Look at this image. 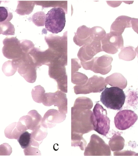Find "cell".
Instances as JSON below:
<instances>
[{
  "label": "cell",
  "instance_id": "6da1fadb",
  "mask_svg": "<svg viewBox=\"0 0 138 156\" xmlns=\"http://www.w3.org/2000/svg\"><path fill=\"white\" fill-rule=\"evenodd\" d=\"M93 103L86 97L77 98L72 108V147H80L84 151L86 142L83 135L94 130L93 112L91 109Z\"/></svg>",
  "mask_w": 138,
  "mask_h": 156
},
{
  "label": "cell",
  "instance_id": "7a4b0ae2",
  "mask_svg": "<svg viewBox=\"0 0 138 156\" xmlns=\"http://www.w3.org/2000/svg\"><path fill=\"white\" fill-rule=\"evenodd\" d=\"M45 93L43 87L41 86H36L32 91L33 99L36 102L42 103L45 106L54 105L58 107L60 112L67 113V99L65 93L61 91H57L55 93Z\"/></svg>",
  "mask_w": 138,
  "mask_h": 156
},
{
  "label": "cell",
  "instance_id": "3957f363",
  "mask_svg": "<svg viewBox=\"0 0 138 156\" xmlns=\"http://www.w3.org/2000/svg\"><path fill=\"white\" fill-rule=\"evenodd\" d=\"M100 98L101 103L107 108L120 110L124 105L126 97L123 89L113 87L105 88Z\"/></svg>",
  "mask_w": 138,
  "mask_h": 156
},
{
  "label": "cell",
  "instance_id": "277c9868",
  "mask_svg": "<svg viewBox=\"0 0 138 156\" xmlns=\"http://www.w3.org/2000/svg\"><path fill=\"white\" fill-rule=\"evenodd\" d=\"M66 11L61 7H54L46 15L45 26L46 30L53 34L61 32L65 27Z\"/></svg>",
  "mask_w": 138,
  "mask_h": 156
},
{
  "label": "cell",
  "instance_id": "5b68a950",
  "mask_svg": "<svg viewBox=\"0 0 138 156\" xmlns=\"http://www.w3.org/2000/svg\"><path fill=\"white\" fill-rule=\"evenodd\" d=\"M67 65V61L56 59L48 66L50 78L57 82L58 89L66 93L68 92V78L65 67Z\"/></svg>",
  "mask_w": 138,
  "mask_h": 156
},
{
  "label": "cell",
  "instance_id": "8992f818",
  "mask_svg": "<svg viewBox=\"0 0 138 156\" xmlns=\"http://www.w3.org/2000/svg\"><path fill=\"white\" fill-rule=\"evenodd\" d=\"M102 51L101 41L93 40L90 44L80 48L77 55L84 69L91 70L94 63V56Z\"/></svg>",
  "mask_w": 138,
  "mask_h": 156
},
{
  "label": "cell",
  "instance_id": "52a82bcc",
  "mask_svg": "<svg viewBox=\"0 0 138 156\" xmlns=\"http://www.w3.org/2000/svg\"><path fill=\"white\" fill-rule=\"evenodd\" d=\"M106 109L99 104H96L93 110V124L94 130L102 136H106L110 129V120L107 116Z\"/></svg>",
  "mask_w": 138,
  "mask_h": 156
},
{
  "label": "cell",
  "instance_id": "ba28073f",
  "mask_svg": "<svg viewBox=\"0 0 138 156\" xmlns=\"http://www.w3.org/2000/svg\"><path fill=\"white\" fill-rule=\"evenodd\" d=\"M45 40L49 46V48L59 58L67 61V31L63 36L59 37L51 34L45 37Z\"/></svg>",
  "mask_w": 138,
  "mask_h": 156
},
{
  "label": "cell",
  "instance_id": "9c48e42d",
  "mask_svg": "<svg viewBox=\"0 0 138 156\" xmlns=\"http://www.w3.org/2000/svg\"><path fill=\"white\" fill-rule=\"evenodd\" d=\"M107 85L104 78L95 75L89 79L85 84L74 86V93L76 94L101 93L106 88Z\"/></svg>",
  "mask_w": 138,
  "mask_h": 156
},
{
  "label": "cell",
  "instance_id": "30bf717a",
  "mask_svg": "<svg viewBox=\"0 0 138 156\" xmlns=\"http://www.w3.org/2000/svg\"><path fill=\"white\" fill-rule=\"evenodd\" d=\"M110 148L97 135L91 136L89 143L85 148V156H111Z\"/></svg>",
  "mask_w": 138,
  "mask_h": 156
},
{
  "label": "cell",
  "instance_id": "8fae6325",
  "mask_svg": "<svg viewBox=\"0 0 138 156\" xmlns=\"http://www.w3.org/2000/svg\"><path fill=\"white\" fill-rule=\"evenodd\" d=\"M101 42L103 51L112 55L116 53L118 49L124 47V40L122 35L111 32L106 34Z\"/></svg>",
  "mask_w": 138,
  "mask_h": 156
},
{
  "label": "cell",
  "instance_id": "7c38bea8",
  "mask_svg": "<svg viewBox=\"0 0 138 156\" xmlns=\"http://www.w3.org/2000/svg\"><path fill=\"white\" fill-rule=\"evenodd\" d=\"M137 119V115L132 110H121L115 117V125L118 129L124 131L133 126Z\"/></svg>",
  "mask_w": 138,
  "mask_h": 156
},
{
  "label": "cell",
  "instance_id": "4fadbf2b",
  "mask_svg": "<svg viewBox=\"0 0 138 156\" xmlns=\"http://www.w3.org/2000/svg\"><path fill=\"white\" fill-rule=\"evenodd\" d=\"M113 59L112 56L104 55L101 57L94 58V63L91 71L94 73L106 75L109 73L112 69Z\"/></svg>",
  "mask_w": 138,
  "mask_h": 156
},
{
  "label": "cell",
  "instance_id": "5bb4252c",
  "mask_svg": "<svg viewBox=\"0 0 138 156\" xmlns=\"http://www.w3.org/2000/svg\"><path fill=\"white\" fill-rule=\"evenodd\" d=\"M66 116V114L62 113L56 110L51 109L45 114L41 124L45 127L51 128L55 127L56 124L64 121Z\"/></svg>",
  "mask_w": 138,
  "mask_h": 156
},
{
  "label": "cell",
  "instance_id": "9a60e30c",
  "mask_svg": "<svg viewBox=\"0 0 138 156\" xmlns=\"http://www.w3.org/2000/svg\"><path fill=\"white\" fill-rule=\"evenodd\" d=\"M42 117L36 110L30 111L26 116L22 117L19 121L28 129L34 131L37 128L42 122Z\"/></svg>",
  "mask_w": 138,
  "mask_h": 156
},
{
  "label": "cell",
  "instance_id": "2e32d148",
  "mask_svg": "<svg viewBox=\"0 0 138 156\" xmlns=\"http://www.w3.org/2000/svg\"><path fill=\"white\" fill-rule=\"evenodd\" d=\"M90 29L86 26L83 25L78 28L74 39V42L79 46H83L90 44L93 41L90 35Z\"/></svg>",
  "mask_w": 138,
  "mask_h": 156
},
{
  "label": "cell",
  "instance_id": "e0dca14e",
  "mask_svg": "<svg viewBox=\"0 0 138 156\" xmlns=\"http://www.w3.org/2000/svg\"><path fill=\"white\" fill-rule=\"evenodd\" d=\"M132 18L126 16H121L118 17L111 25V32L122 35L126 28L131 27L130 23Z\"/></svg>",
  "mask_w": 138,
  "mask_h": 156
},
{
  "label": "cell",
  "instance_id": "ac0fdd59",
  "mask_svg": "<svg viewBox=\"0 0 138 156\" xmlns=\"http://www.w3.org/2000/svg\"><path fill=\"white\" fill-rule=\"evenodd\" d=\"M28 130L26 126L21 122H15L9 125L5 130V135L7 138L18 140L19 136L24 131Z\"/></svg>",
  "mask_w": 138,
  "mask_h": 156
},
{
  "label": "cell",
  "instance_id": "d6986e66",
  "mask_svg": "<svg viewBox=\"0 0 138 156\" xmlns=\"http://www.w3.org/2000/svg\"><path fill=\"white\" fill-rule=\"evenodd\" d=\"M105 81L107 84L112 87H118L124 89L126 87L127 82L126 79L121 73H113L105 79Z\"/></svg>",
  "mask_w": 138,
  "mask_h": 156
},
{
  "label": "cell",
  "instance_id": "ffe728a7",
  "mask_svg": "<svg viewBox=\"0 0 138 156\" xmlns=\"http://www.w3.org/2000/svg\"><path fill=\"white\" fill-rule=\"evenodd\" d=\"M125 140L120 135L115 134L109 141L110 148L112 151L119 152L124 148Z\"/></svg>",
  "mask_w": 138,
  "mask_h": 156
},
{
  "label": "cell",
  "instance_id": "44dd1931",
  "mask_svg": "<svg viewBox=\"0 0 138 156\" xmlns=\"http://www.w3.org/2000/svg\"><path fill=\"white\" fill-rule=\"evenodd\" d=\"M118 55L119 59L126 61H131L134 59L136 56L135 48L131 46L121 48Z\"/></svg>",
  "mask_w": 138,
  "mask_h": 156
},
{
  "label": "cell",
  "instance_id": "7402d4cb",
  "mask_svg": "<svg viewBox=\"0 0 138 156\" xmlns=\"http://www.w3.org/2000/svg\"><path fill=\"white\" fill-rule=\"evenodd\" d=\"M35 4L39 5H41L42 8H48L49 7H63L65 11L67 12V1H35Z\"/></svg>",
  "mask_w": 138,
  "mask_h": 156
},
{
  "label": "cell",
  "instance_id": "603a6c76",
  "mask_svg": "<svg viewBox=\"0 0 138 156\" xmlns=\"http://www.w3.org/2000/svg\"><path fill=\"white\" fill-rule=\"evenodd\" d=\"M106 34L104 29L100 27H95L90 29V35L93 41H101Z\"/></svg>",
  "mask_w": 138,
  "mask_h": 156
},
{
  "label": "cell",
  "instance_id": "cb8c5ba5",
  "mask_svg": "<svg viewBox=\"0 0 138 156\" xmlns=\"http://www.w3.org/2000/svg\"><path fill=\"white\" fill-rule=\"evenodd\" d=\"M32 134L28 131H24L18 139V142L23 149L28 148L31 144Z\"/></svg>",
  "mask_w": 138,
  "mask_h": 156
},
{
  "label": "cell",
  "instance_id": "d4e9b609",
  "mask_svg": "<svg viewBox=\"0 0 138 156\" xmlns=\"http://www.w3.org/2000/svg\"><path fill=\"white\" fill-rule=\"evenodd\" d=\"M88 80V78L85 74L76 72L72 73V82L77 85L85 84Z\"/></svg>",
  "mask_w": 138,
  "mask_h": 156
},
{
  "label": "cell",
  "instance_id": "484cf974",
  "mask_svg": "<svg viewBox=\"0 0 138 156\" xmlns=\"http://www.w3.org/2000/svg\"><path fill=\"white\" fill-rule=\"evenodd\" d=\"M46 14L43 12H38L33 16V22L38 27H43L45 25Z\"/></svg>",
  "mask_w": 138,
  "mask_h": 156
},
{
  "label": "cell",
  "instance_id": "4316f807",
  "mask_svg": "<svg viewBox=\"0 0 138 156\" xmlns=\"http://www.w3.org/2000/svg\"><path fill=\"white\" fill-rule=\"evenodd\" d=\"M12 152V147L8 144L4 143L0 145V155H10Z\"/></svg>",
  "mask_w": 138,
  "mask_h": 156
},
{
  "label": "cell",
  "instance_id": "83f0119b",
  "mask_svg": "<svg viewBox=\"0 0 138 156\" xmlns=\"http://www.w3.org/2000/svg\"><path fill=\"white\" fill-rule=\"evenodd\" d=\"M81 67V66L79 59L77 58L72 59V73L78 72Z\"/></svg>",
  "mask_w": 138,
  "mask_h": 156
},
{
  "label": "cell",
  "instance_id": "f1b7e54d",
  "mask_svg": "<svg viewBox=\"0 0 138 156\" xmlns=\"http://www.w3.org/2000/svg\"><path fill=\"white\" fill-rule=\"evenodd\" d=\"M8 10L4 7H0V22L5 21L8 18Z\"/></svg>",
  "mask_w": 138,
  "mask_h": 156
},
{
  "label": "cell",
  "instance_id": "f546056e",
  "mask_svg": "<svg viewBox=\"0 0 138 156\" xmlns=\"http://www.w3.org/2000/svg\"><path fill=\"white\" fill-rule=\"evenodd\" d=\"M136 153L131 151H123L122 152H115L114 156H131L135 155Z\"/></svg>",
  "mask_w": 138,
  "mask_h": 156
},
{
  "label": "cell",
  "instance_id": "4dcf8cb0",
  "mask_svg": "<svg viewBox=\"0 0 138 156\" xmlns=\"http://www.w3.org/2000/svg\"><path fill=\"white\" fill-rule=\"evenodd\" d=\"M130 23L131 24V27H132L134 31L138 34V19L132 18Z\"/></svg>",
  "mask_w": 138,
  "mask_h": 156
},
{
  "label": "cell",
  "instance_id": "1f68e13d",
  "mask_svg": "<svg viewBox=\"0 0 138 156\" xmlns=\"http://www.w3.org/2000/svg\"><path fill=\"white\" fill-rule=\"evenodd\" d=\"M123 1H107V4L111 7H116L120 5Z\"/></svg>",
  "mask_w": 138,
  "mask_h": 156
},
{
  "label": "cell",
  "instance_id": "d6a6232c",
  "mask_svg": "<svg viewBox=\"0 0 138 156\" xmlns=\"http://www.w3.org/2000/svg\"><path fill=\"white\" fill-rule=\"evenodd\" d=\"M135 52H136V56H137L138 58V45L137 48L135 49Z\"/></svg>",
  "mask_w": 138,
  "mask_h": 156
},
{
  "label": "cell",
  "instance_id": "836d02e7",
  "mask_svg": "<svg viewBox=\"0 0 138 156\" xmlns=\"http://www.w3.org/2000/svg\"></svg>",
  "mask_w": 138,
  "mask_h": 156
}]
</instances>
